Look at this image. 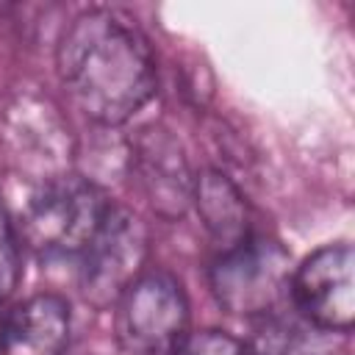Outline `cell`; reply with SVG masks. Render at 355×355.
Instances as JSON below:
<instances>
[{"label": "cell", "mask_w": 355, "mask_h": 355, "mask_svg": "<svg viewBox=\"0 0 355 355\" xmlns=\"http://www.w3.org/2000/svg\"><path fill=\"white\" fill-rule=\"evenodd\" d=\"M147 258V227L141 219L114 205L100 222L94 239L78 258V288L94 308L116 305L122 291L141 275Z\"/></svg>", "instance_id": "obj_5"}, {"label": "cell", "mask_w": 355, "mask_h": 355, "mask_svg": "<svg viewBox=\"0 0 355 355\" xmlns=\"http://www.w3.org/2000/svg\"><path fill=\"white\" fill-rule=\"evenodd\" d=\"M166 355H247L241 341L222 330H197V333H183Z\"/></svg>", "instance_id": "obj_11"}, {"label": "cell", "mask_w": 355, "mask_h": 355, "mask_svg": "<svg viewBox=\"0 0 355 355\" xmlns=\"http://www.w3.org/2000/svg\"><path fill=\"white\" fill-rule=\"evenodd\" d=\"M338 333L319 330L313 324L266 316L258 327L250 355H344L341 344L333 338Z\"/></svg>", "instance_id": "obj_10"}, {"label": "cell", "mask_w": 355, "mask_h": 355, "mask_svg": "<svg viewBox=\"0 0 355 355\" xmlns=\"http://www.w3.org/2000/svg\"><path fill=\"white\" fill-rule=\"evenodd\" d=\"M111 200L92 180L61 175L47 180L22 214V239L44 261L80 258L105 219Z\"/></svg>", "instance_id": "obj_2"}, {"label": "cell", "mask_w": 355, "mask_h": 355, "mask_svg": "<svg viewBox=\"0 0 355 355\" xmlns=\"http://www.w3.org/2000/svg\"><path fill=\"white\" fill-rule=\"evenodd\" d=\"M19 247H17V233L8 219V211L0 200V302H6L17 283H19Z\"/></svg>", "instance_id": "obj_12"}, {"label": "cell", "mask_w": 355, "mask_h": 355, "mask_svg": "<svg viewBox=\"0 0 355 355\" xmlns=\"http://www.w3.org/2000/svg\"><path fill=\"white\" fill-rule=\"evenodd\" d=\"M189 327V300L169 272L139 275L116 300V338L130 355H166Z\"/></svg>", "instance_id": "obj_4"}, {"label": "cell", "mask_w": 355, "mask_h": 355, "mask_svg": "<svg viewBox=\"0 0 355 355\" xmlns=\"http://www.w3.org/2000/svg\"><path fill=\"white\" fill-rule=\"evenodd\" d=\"M72 311L58 294H33L0 322V355H64Z\"/></svg>", "instance_id": "obj_8"}, {"label": "cell", "mask_w": 355, "mask_h": 355, "mask_svg": "<svg viewBox=\"0 0 355 355\" xmlns=\"http://www.w3.org/2000/svg\"><path fill=\"white\" fill-rule=\"evenodd\" d=\"M288 294L300 316L327 333L347 336L355 324V252L327 244L311 252L291 275Z\"/></svg>", "instance_id": "obj_6"}, {"label": "cell", "mask_w": 355, "mask_h": 355, "mask_svg": "<svg viewBox=\"0 0 355 355\" xmlns=\"http://www.w3.org/2000/svg\"><path fill=\"white\" fill-rule=\"evenodd\" d=\"M191 202L197 205L200 222L205 225L211 239L219 244V250H227L250 236L247 202L227 175L216 169H205L202 175H197Z\"/></svg>", "instance_id": "obj_9"}, {"label": "cell", "mask_w": 355, "mask_h": 355, "mask_svg": "<svg viewBox=\"0 0 355 355\" xmlns=\"http://www.w3.org/2000/svg\"><path fill=\"white\" fill-rule=\"evenodd\" d=\"M222 311L241 319H266L288 294L291 255L269 236H247L222 250L208 272Z\"/></svg>", "instance_id": "obj_3"}, {"label": "cell", "mask_w": 355, "mask_h": 355, "mask_svg": "<svg viewBox=\"0 0 355 355\" xmlns=\"http://www.w3.org/2000/svg\"><path fill=\"white\" fill-rule=\"evenodd\" d=\"M55 69L83 116L122 125L155 94V61L147 39L111 8L80 11L61 33Z\"/></svg>", "instance_id": "obj_1"}, {"label": "cell", "mask_w": 355, "mask_h": 355, "mask_svg": "<svg viewBox=\"0 0 355 355\" xmlns=\"http://www.w3.org/2000/svg\"><path fill=\"white\" fill-rule=\"evenodd\" d=\"M130 172L150 202L164 219H180L194 197V175L183 144L164 125H147L130 139Z\"/></svg>", "instance_id": "obj_7"}]
</instances>
